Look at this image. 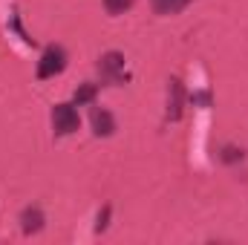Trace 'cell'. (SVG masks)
Segmentation results:
<instances>
[{
	"instance_id": "6da1fadb",
	"label": "cell",
	"mask_w": 248,
	"mask_h": 245,
	"mask_svg": "<svg viewBox=\"0 0 248 245\" xmlns=\"http://www.w3.org/2000/svg\"><path fill=\"white\" fill-rule=\"evenodd\" d=\"M98 75H101V81H104L107 87L124 84L127 75H124V55L122 52H104V55L98 58Z\"/></svg>"
},
{
	"instance_id": "8992f818",
	"label": "cell",
	"mask_w": 248,
	"mask_h": 245,
	"mask_svg": "<svg viewBox=\"0 0 248 245\" xmlns=\"http://www.w3.org/2000/svg\"><path fill=\"white\" fill-rule=\"evenodd\" d=\"M20 228H23V234H38L44 228V211L41 208H26L20 214Z\"/></svg>"
},
{
	"instance_id": "7a4b0ae2",
	"label": "cell",
	"mask_w": 248,
	"mask_h": 245,
	"mask_svg": "<svg viewBox=\"0 0 248 245\" xmlns=\"http://www.w3.org/2000/svg\"><path fill=\"white\" fill-rule=\"evenodd\" d=\"M63 69H66V49L58 46V44L46 46L44 55H41V63H38V78H41V81L55 78V75H61Z\"/></svg>"
},
{
	"instance_id": "30bf717a",
	"label": "cell",
	"mask_w": 248,
	"mask_h": 245,
	"mask_svg": "<svg viewBox=\"0 0 248 245\" xmlns=\"http://www.w3.org/2000/svg\"><path fill=\"white\" fill-rule=\"evenodd\" d=\"M107 219H110V205H104V211L98 214V225H95V231H98V234L107 228Z\"/></svg>"
},
{
	"instance_id": "ba28073f",
	"label": "cell",
	"mask_w": 248,
	"mask_h": 245,
	"mask_svg": "<svg viewBox=\"0 0 248 245\" xmlns=\"http://www.w3.org/2000/svg\"><path fill=\"white\" fill-rule=\"evenodd\" d=\"M95 92H98V87H95V84H81V87L75 90L72 101H75V104H90V101L95 98Z\"/></svg>"
},
{
	"instance_id": "277c9868",
	"label": "cell",
	"mask_w": 248,
	"mask_h": 245,
	"mask_svg": "<svg viewBox=\"0 0 248 245\" xmlns=\"http://www.w3.org/2000/svg\"><path fill=\"white\" fill-rule=\"evenodd\" d=\"M182 104H185L182 81L170 78V84H168V122H179L182 119Z\"/></svg>"
},
{
	"instance_id": "3957f363",
	"label": "cell",
	"mask_w": 248,
	"mask_h": 245,
	"mask_svg": "<svg viewBox=\"0 0 248 245\" xmlns=\"http://www.w3.org/2000/svg\"><path fill=\"white\" fill-rule=\"evenodd\" d=\"M81 127V119H78V110L72 104H55L52 107V130L55 136H69Z\"/></svg>"
},
{
	"instance_id": "5b68a950",
	"label": "cell",
	"mask_w": 248,
	"mask_h": 245,
	"mask_svg": "<svg viewBox=\"0 0 248 245\" xmlns=\"http://www.w3.org/2000/svg\"><path fill=\"white\" fill-rule=\"evenodd\" d=\"M90 119H93V133H95L98 138H107V136L116 133V119H113L104 107H93Z\"/></svg>"
},
{
	"instance_id": "52a82bcc",
	"label": "cell",
	"mask_w": 248,
	"mask_h": 245,
	"mask_svg": "<svg viewBox=\"0 0 248 245\" xmlns=\"http://www.w3.org/2000/svg\"><path fill=\"white\" fill-rule=\"evenodd\" d=\"M153 3V12L156 15H176V12H182L190 0H150Z\"/></svg>"
},
{
	"instance_id": "9c48e42d",
	"label": "cell",
	"mask_w": 248,
	"mask_h": 245,
	"mask_svg": "<svg viewBox=\"0 0 248 245\" xmlns=\"http://www.w3.org/2000/svg\"><path fill=\"white\" fill-rule=\"evenodd\" d=\"M133 3H136V0H104V9H107L110 15H124Z\"/></svg>"
}]
</instances>
